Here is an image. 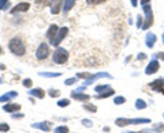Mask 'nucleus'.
<instances>
[{"label": "nucleus", "instance_id": "f257e3e1", "mask_svg": "<svg viewBox=\"0 0 164 133\" xmlns=\"http://www.w3.org/2000/svg\"><path fill=\"white\" fill-rule=\"evenodd\" d=\"M8 49L11 53L15 54V56L22 57V56H25V53H26V42L23 41L21 37H14V38H11L8 42Z\"/></svg>", "mask_w": 164, "mask_h": 133}, {"label": "nucleus", "instance_id": "f03ea898", "mask_svg": "<svg viewBox=\"0 0 164 133\" xmlns=\"http://www.w3.org/2000/svg\"><path fill=\"white\" fill-rule=\"evenodd\" d=\"M101 77H108V79H112V76L109 75V73L107 72H99V73H88V72H79L77 73V79H86V81H85V86H88L93 83V81H96L97 79H101Z\"/></svg>", "mask_w": 164, "mask_h": 133}, {"label": "nucleus", "instance_id": "7ed1b4c3", "mask_svg": "<svg viewBox=\"0 0 164 133\" xmlns=\"http://www.w3.org/2000/svg\"><path fill=\"white\" fill-rule=\"evenodd\" d=\"M68 57H70V53L64 48H60V46H57V48L55 49V52L52 53V60L55 64H57V65H62V64H64V62H67Z\"/></svg>", "mask_w": 164, "mask_h": 133}, {"label": "nucleus", "instance_id": "20e7f679", "mask_svg": "<svg viewBox=\"0 0 164 133\" xmlns=\"http://www.w3.org/2000/svg\"><path fill=\"white\" fill-rule=\"evenodd\" d=\"M142 11L145 14V19H144V23H142V30H148L150 29L152 25H153V11H152V7H150V3L142 6Z\"/></svg>", "mask_w": 164, "mask_h": 133}, {"label": "nucleus", "instance_id": "39448f33", "mask_svg": "<svg viewBox=\"0 0 164 133\" xmlns=\"http://www.w3.org/2000/svg\"><path fill=\"white\" fill-rule=\"evenodd\" d=\"M49 45L46 44V42H41L40 45H38V48L36 50V57H37V60H46V58L49 57Z\"/></svg>", "mask_w": 164, "mask_h": 133}, {"label": "nucleus", "instance_id": "423d86ee", "mask_svg": "<svg viewBox=\"0 0 164 133\" xmlns=\"http://www.w3.org/2000/svg\"><path fill=\"white\" fill-rule=\"evenodd\" d=\"M67 34H68V27H60L59 31H57V34H56V37H55V40L52 41L51 45L55 46V48H57V46L60 45V42L67 37Z\"/></svg>", "mask_w": 164, "mask_h": 133}, {"label": "nucleus", "instance_id": "0eeeda50", "mask_svg": "<svg viewBox=\"0 0 164 133\" xmlns=\"http://www.w3.org/2000/svg\"><path fill=\"white\" fill-rule=\"evenodd\" d=\"M63 2L64 0H49L48 6H49V11L52 15H57L60 12L62 7H63Z\"/></svg>", "mask_w": 164, "mask_h": 133}, {"label": "nucleus", "instance_id": "6e6552de", "mask_svg": "<svg viewBox=\"0 0 164 133\" xmlns=\"http://www.w3.org/2000/svg\"><path fill=\"white\" fill-rule=\"evenodd\" d=\"M148 86H149V88L153 90V91L159 92V94H164V79L163 77H159V79L150 81Z\"/></svg>", "mask_w": 164, "mask_h": 133}, {"label": "nucleus", "instance_id": "1a4fd4ad", "mask_svg": "<svg viewBox=\"0 0 164 133\" xmlns=\"http://www.w3.org/2000/svg\"><path fill=\"white\" fill-rule=\"evenodd\" d=\"M160 69V64H159V61L156 60V58H153V60H150L149 61V64L146 65V68H145V73L146 75H153V73H156Z\"/></svg>", "mask_w": 164, "mask_h": 133}, {"label": "nucleus", "instance_id": "9d476101", "mask_svg": "<svg viewBox=\"0 0 164 133\" xmlns=\"http://www.w3.org/2000/svg\"><path fill=\"white\" fill-rule=\"evenodd\" d=\"M71 98L75 101H79V102H88L89 99H90V96L88 95V94H84L82 91H73L71 92Z\"/></svg>", "mask_w": 164, "mask_h": 133}, {"label": "nucleus", "instance_id": "9b49d317", "mask_svg": "<svg viewBox=\"0 0 164 133\" xmlns=\"http://www.w3.org/2000/svg\"><path fill=\"white\" fill-rule=\"evenodd\" d=\"M57 31H59V27H57V25H51L49 29L46 30V38L49 40V44H52V41L55 40V37H56Z\"/></svg>", "mask_w": 164, "mask_h": 133}, {"label": "nucleus", "instance_id": "f8f14e48", "mask_svg": "<svg viewBox=\"0 0 164 133\" xmlns=\"http://www.w3.org/2000/svg\"><path fill=\"white\" fill-rule=\"evenodd\" d=\"M29 8H30V4H29V3L22 2V3L17 4L13 10H11V14H15V12H26V11H29Z\"/></svg>", "mask_w": 164, "mask_h": 133}, {"label": "nucleus", "instance_id": "ddd939ff", "mask_svg": "<svg viewBox=\"0 0 164 133\" xmlns=\"http://www.w3.org/2000/svg\"><path fill=\"white\" fill-rule=\"evenodd\" d=\"M17 96H18V91H8L0 96V103L10 102V101H13L14 98H17Z\"/></svg>", "mask_w": 164, "mask_h": 133}, {"label": "nucleus", "instance_id": "4468645a", "mask_svg": "<svg viewBox=\"0 0 164 133\" xmlns=\"http://www.w3.org/2000/svg\"><path fill=\"white\" fill-rule=\"evenodd\" d=\"M156 41H157V37H156L153 33L148 31V33H146V37H145V45H146L149 49H152V48H153V46H155Z\"/></svg>", "mask_w": 164, "mask_h": 133}, {"label": "nucleus", "instance_id": "2eb2a0df", "mask_svg": "<svg viewBox=\"0 0 164 133\" xmlns=\"http://www.w3.org/2000/svg\"><path fill=\"white\" fill-rule=\"evenodd\" d=\"M29 96H34V98H37V99H44L45 98V91L42 88H32V90H29Z\"/></svg>", "mask_w": 164, "mask_h": 133}, {"label": "nucleus", "instance_id": "dca6fc26", "mask_svg": "<svg viewBox=\"0 0 164 133\" xmlns=\"http://www.w3.org/2000/svg\"><path fill=\"white\" fill-rule=\"evenodd\" d=\"M3 110H4L6 113H15V111H19V110H21V105L6 102V105L3 106Z\"/></svg>", "mask_w": 164, "mask_h": 133}, {"label": "nucleus", "instance_id": "f3484780", "mask_svg": "<svg viewBox=\"0 0 164 133\" xmlns=\"http://www.w3.org/2000/svg\"><path fill=\"white\" fill-rule=\"evenodd\" d=\"M32 126L36 128V129H40V131H42V132H49V131H51V122H48V121L36 122V124H33Z\"/></svg>", "mask_w": 164, "mask_h": 133}, {"label": "nucleus", "instance_id": "a211bd4d", "mask_svg": "<svg viewBox=\"0 0 164 133\" xmlns=\"http://www.w3.org/2000/svg\"><path fill=\"white\" fill-rule=\"evenodd\" d=\"M131 124H133V120H130V118H123V117H119V118L115 120V125H116V126H119V128H124V126L131 125Z\"/></svg>", "mask_w": 164, "mask_h": 133}, {"label": "nucleus", "instance_id": "6ab92c4d", "mask_svg": "<svg viewBox=\"0 0 164 133\" xmlns=\"http://www.w3.org/2000/svg\"><path fill=\"white\" fill-rule=\"evenodd\" d=\"M112 95H115L114 88H108V90H105V91H103V92L97 94V96H95V98H96V99H105V98L112 96Z\"/></svg>", "mask_w": 164, "mask_h": 133}, {"label": "nucleus", "instance_id": "aec40b11", "mask_svg": "<svg viewBox=\"0 0 164 133\" xmlns=\"http://www.w3.org/2000/svg\"><path fill=\"white\" fill-rule=\"evenodd\" d=\"M75 2H77V0H64V2H63V12L67 14L68 11L75 6Z\"/></svg>", "mask_w": 164, "mask_h": 133}, {"label": "nucleus", "instance_id": "412c9836", "mask_svg": "<svg viewBox=\"0 0 164 133\" xmlns=\"http://www.w3.org/2000/svg\"><path fill=\"white\" fill-rule=\"evenodd\" d=\"M40 76H44V77H59L62 76L60 72H38Z\"/></svg>", "mask_w": 164, "mask_h": 133}, {"label": "nucleus", "instance_id": "4be33fe9", "mask_svg": "<svg viewBox=\"0 0 164 133\" xmlns=\"http://www.w3.org/2000/svg\"><path fill=\"white\" fill-rule=\"evenodd\" d=\"M146 107V102L144 99H137L135 101V109L137 110H144Z\"/></svg>", "mask_w": 164, "mask_h": 133}, {"label": "nucleus", "instance_id": "5701e85b", "mask_svg": "<svg viewBox=\"0 0 164 133\" xmlns=\"http://www.w3.org/2000/svg\"><path fill=\"white\" fill-rule=\"evenodd\" d=\"M108 88H111V86H109V84H99V86H96V87H95V91L97 94H100V92H103V91H105V90H108Z\"/></svg>", "mask_w": 164, "mask_h": 133}, {"label": "nucleus", "instance_id": "b1692460", "mask_svg": "<svg viewBox=\"0 0 164 133\" xmlns=\"http://www.w3.org/2000/svg\"><path fill=\"white\" fill-rule=\"evenodd\" d=\"M84 109L86 111H90V113H96L97 111V107L95 106V105H92V103H88V102H85L84 105Z\"/></svg>", "mask_w": 164, "mask_h": 133}, {"label": "nucleus", "instance_id": "393cba45", "mask_svg": "<svg viewBox=\"0 0 164 133\" xmlns=\"http://www.w3.org/2000/svg\"><path fill=\"white\" fill-rule=\"evenodd\" d=\"M150 118H134L133 120V124L134 125H139V124H149Z\"/></svg>", "mask_w": 164, "mask_h": 133}, {"label": "nucleus", "instance_id": "a878e982", "mask_svg": "<svg viewBox=\"0 0 164 133\" xmlns=\"http://www.w3.org/2000/svg\"><path fill=\"white\" fill-rule=\"evenodd\" d=\"M10 7V0H0V11H6Z\"/></svg>", "mask_w": 164, "mask_h": 133}, {"label": "nucleus", "instance_id": "bb28decb", "mask_svg": "<svg viewBox=\"0 0 164 133\" xmlns=\"http://www.w3.org/2000/svg\"><path fill=\"white\" fill-rule=\"evenodd\" d=\"M126 102V98L122 96V95H118V96H114V103L115 105H123Z\"/></svg>", "mask_w": 164, "mask_h": 133}, {"label": "nucleus", "instance_id": "cd10ccee", "mask_svg": "<svg viewBox=\"0 0 164 133\" xmlns=\"http://www.w3.org/2000/svg\"><path fill=\"white\" fill-rule=\"evenodd\" d=\"M49 96H52V98H57V96H60V91L59 90H56V88H49Z\"/></svg>", "mask_w": 164, "mask_h": 133}, {"label": "nucleus", "instance_id": "c85d7f7f", "mask_svg": "<svg viewBox=\"0 0 164 133\" xmlns=\"http://www.w3.org/2000/svg\"><path fill=\"white\" fill-rule=\"evenodd\" d=\"M53 132L55 133H68L70 129L67 126H57L56 129H53Z\"/></svg>", "mask_w": 164, "mask_h": 133}, {"label": "nucleus", "instance_id": "c756f323", "mask_svg": "<svg viewBox=\"0 0 164 133\" xmlns=\"http://www.w3.org/2000/svg\"><path fill=\"white\" fill-rule=\"evenodd\" d=\"M68 105H70L68 99H59V101H57V106H59V107H67Z\"/></svg>", "mask_w": 164, "mask_h": 133}, {"label": "nucleus", "instance_id": "7c9ffc66", "mask_svg": "<svg viewBox=\"0 0 164 133\" xmlns=\"http://www.w3.org/2000/svg\"><path fill=\"white\" fill-rule=\"evenodd\" d=\"M22 86H23V87H26V88H30V87L33 86V80L29 79V77H27V79H23Z\"/></svg>", "mask_w": 164, "mask_h": 133}, {"label": "nucleus", "instance_id": "2f4dec72", "mask_svg": "<svg viewBox=\"0 0 164 133\" xmlns=\"http://www.w3.org/2000/svg\"><path fill=\"white\" fill-rule=\"evenodd\" d=\"M107 0H86V3L89 6H97V4H101V3H105Z\"/></svg>", "mask_w": 164, "mask_h": 133}, {"label": "nucleus", "instance_id": "473e14b6", "mask_svg": "<svg viewBox=\"0 0 164 133\" xmlns=\"http://www.w3.org/2000/svg\"><path fill=\"white\" fill-rule=\"evenodd\" d=\"M142 23H144L142 15H138V17H137V29H141V27H142Z\"/></svg>", "mask_w": 164, "mask_h": 133}, {"label": "nucleus", "instance_id": "72a5a7b5", "mask_svg": "<svg viewBox=\"0 0 164 133\" xmlns=\"http://www.w3.org/2000/svg\"><path fill=\"white\" fill-rule=\"evenodd\" d=\"M77 81V76L75 77H70V79H66L64 80V84L66 86H71V84H74Z\"/></svg>", "mask_w": 164, "mask_h": 133}, {"label": "nucleus", "instance_id": "f704fd0d", "mask_svg": "<svg viewBox=\"0 0 164 133\" xmlns=\"http://www.w3.org/2000/svg\"><path fill=\"white\" fill-rule=\"evenodd\" d=\"M10 125L8 124H0V132H8Z\"/></svg>", "mask_w": 164, "mask_h": 133}, {"label": "nucleus", "instance_id": "c9c22d12", "mask_svg": "<svg viewBox=\"0 0 164 133\" xmlns=\"http://www.w3.org/2000/svg\"><path fill=\"white\" fill-rule=\"evenodd\" d=\"M11 114H13V118H14V120H21V118H23V114H22V113L15 111V113H11Z\"/></svg>", "mask_w": 164, "mask_h": 133}, {"label": "nucleus", "instance_id": "e433bc0d", "mask_svg": "<svg viewBox=\"0 0 164 133\" xmlns=\"http://www.w3.org/2000/svg\"><path fill=\"white\" fill-rule=\"evenodd\" d=\"M153 131H155V132H161V131H164V125H161V124H160V125H156V126L153 128Z\"/></svg>", "mask_w": 164, "mask_h": 133}, {"label": "nucleus", "instance_id": "4c0bfd02", "mask_svg": "<svg viewBox=\"0 0 164 133\" xmlns=\"http://www.w3.org/2000/svg\"><path fill=\"white\" fill-rule=\"evenodd\" d=\"M155 57H156V58H159V60H163V61H164V52H159V53H156V54H155Z\"/></svg>", "mask_w": 164, "mask_h": 133}, {"label": "nucleus", "instance_id": "58836bf2", "mask_svg": "<svg viewBox=\"0 0 164 133\" xmlns=\"http://www.w3.org/2000/svg\"><path fill=\"white\" fill-rule=\"evenodd\" d=\"M82 125H85V126H92V121L90 120H82Z\"/></svg>", "mask_w": 164, "mask_h": 133}, {"label": "nucleus", "instance_id": "ea45409f", "mask_svg": "<svg viewBox=\"0 0 164 133\" xmlns=\"http://www.w3.org/2000/svg\"><path fill=\"white\" fill-rule=\"evenodd\" d=\"M145 58H146V54H145V53H139L138 56H137V60H138V61L145 60Z\"/></svg>", "mask_w": 164, "mask_h": 133}, {"label": "nucleus", "instance_id": "a19ab883", "mask_svg": "<svg viewBox=\"0 0 164 133\" xmlns=\"http://www.w3.org/2000/svg\"><path fill=\"white\" fill-rule=\"evenodd\" d=\"M130 2H131V6L133 7H137V6L139 4V0H130Z\"/></svg>", "mask_w": 164, "mask_h": 133}, {"label": "nucleus", "instance_id": "79ce46f5", "mask_svg": "<svg viewBox=\"0 0 164 133\" xmlns=\"http://www.w3.org/2000/svg\"><path fill=\"white\" fill-rule=\"evenodd\" d=\"M148 3H150V0H139V4L141 6H145V4H148Z\"/></svg>", "mask_w": 164, "mask_h": 133}, {"label": "nucleus", "instance_id": "37998d69", "mask_svg": "<svg viewBox=\"0 0 164 133\" xmlns=\"http://www.w3.org/2000/svg\"><path fill=\"white\" fill-rule=\"evenodd\" d=\"M6 69V65H3V64H0V71H4Z\"/></svg>", "mask_w": 164, "mask_h": 133}, {"label": "nucleus", "instance_id": "c03bdc74", "mask_svg": "<svg viewBox=\"0 0 164 133\" xmlns=\"http://www.w3.org/2000/svg\"><path fill=\"white\" fill-rule=\"evenodd\" d=\"M109 131H111V129H109L108 126H105V128H103V132H109Z\"/></svg>", "mask_w": 164, "mask_h": 133}, {"label": "nucleus", "instance_id": "a18cd8bd", "mask_svg": "<svg viewBox=\"0 0 164 133\" xmlns=\"http://www.w3.org/2000/svg\"><path fill=\"white\" fill-rule=\"evenodd\" d=\"M2 54H3V48L0 46V56H2Z\"/></svg>", "mask_w": 164, "mask_h": 133}, {"label": "nucleus", "instance_id": "49530a36", "mask_svg": "<svg viewBox=\"0 0 164 133\" xmlns=\"http://www.w3.org/2000/svg\"><path fill=\"white\" fill-rule=\"evenodd\" d=\"M163 44H164V33H163Z\"/></svg>", "mask_w": 164, "mask_h": 133}, {"label": "nucleus", "instance_id": "de8ad7c7", "mask_svg": "<svg viewBox=\"0 0 164 133\" xmlns=\"http://www.w3.org/2000/svg\"><path fill=\"white\" fill-rule=\"evenodd\" d=\"M163 116H164V114H163Z\"/></svg>", "mask_w": 164, "mask_h": 133}]
</instances>
